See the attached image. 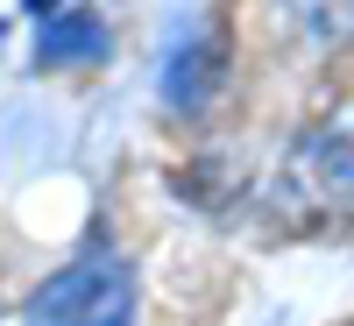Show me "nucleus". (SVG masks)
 I'll return each mask as SVG.
<instances>
[{"label":"nucleus","instance_id":"nucleus-3","mask_svg":"<svg viewBox=\"0 0 354 326\" xmlns=\"http://www.w3.org/2000/svg\"><path fill=\"white\" fill-rule=\"evenodd\" d=\"M213 78H220V43H213V36H192L185 50L170 57V71H163V93H170V107L198 114L205 100H213Z\"/></svg>","mask_w":354,"mask_h":326},{"label":"nucleus","instance_id":"nucleus-5","mask_svg":"<svg viewBox=\"0 0 354 326\" xmlns=\"http://www.w3.org/2000/svg\"><path fill=\"white\" fill-rule=\"evenodd\" d=\"M28 8H36V15H50V8H64V0H28Z\"/></svg>","mask_w":354,"mask_h":326},{"label":"nucleus","instance_id":"nucleus-1","mask_svg":"<svg viewBox=\"0 0 354 326\" xmlns=\"http://www.w3.org/2000/svg\"><path fill=\"white\" fill-rule=\"evenodd\" d=\"M21 326H135V270L121 255H78L28 298Z\"/></svg>","mask_w":354,"mask_h":326},{"label":"nucleus","instance_id":"nucleus-4","mask_svg":"<svg viewBox=\"0 0 354 326\" xmlns=\"http://www.w3.org/2000/svg\"><path fill=\"white\" fill-rule=\"evenodd\" d=\"M283 8L298 15L312 36H340V43L354 36V0H283Z\"/></svg>","mask_w":354,"mask_h":326},{"label":"nucleus","instance_id":"nucleus-2","mask_svg":"<svg viewBox=\"0 0 354 326\" xmlns=\"http://www.w3.org/2000/svg\"><path fill=\"white\" fill-rule=\"evenodd\" d=\"M43 57L50 64H100L106 57V21L93 15V8H57V21L43 28Z\"/></svg>","mask_w":354,"mask_h":326}]
</instances>
